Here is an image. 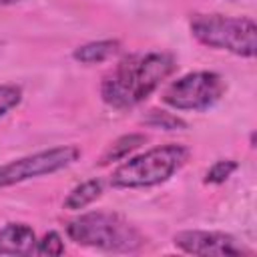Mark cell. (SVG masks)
<instances>
[{
	"label": "cell",
	"mask_w": 257,
	"mask_h": 257,
	"mask_svg": "<svg viewBox=\"0 0 257 257\" xmlns=\"http://www.w3.org/2000/svg\"><path fill=\"white\" fill-rule=\"evenodd\" d=\"M177 68L171 52L151 50L128 54L108 70L100 82L102 100L116 108L126 110L149 98Z\"/></svg>",
	"instance_id": "6da1fadb"
},
{
	"label": "cell",
	"mask_w": 257,
	"mask_h": 257,
	"mask_svg": "<svg viewBox=\"0 0 257 257\" xmlns=\"http://www.w3.org/2000/svg\"><path fill=\"white\" fill-rule=\"evenodd\" d=\"M66 235L76 245L114 253H135L145 243V237L135 225L110 211H88L70 219L66 223Z\"/></svg>",
	"instance_id": "7a4b0ae2"
},
{
	"label": "cell",
	"mask_w": 257,
	"mask_h": 257,
	"mask_svg": "<svg viewBox=\"0 0 257 257\" xmlns=\"http://www.w3.org/2000/svg\"><path fill=\"white\" fill-rule=\"evenodd\" d=\"M189 157V147L177 143L149 149L118 165L110 175V185L114 189H147L161 185L181 171Z\"/></svg>",
	"instance_id": "3957f363"
},
{
	"label": "cell",
	"mask_w": 257,
	"mask_h": 257,
	"mask_svg": "<svg viewBox=\"0 0 257 257\" xmlns=\"http://www.w3.org/2000/svg\"><path fill=\"white\" fill-rule=\"evenodd\" d=\"M193 38L213 50L253 58L257 50V26L249 16L193 14L189 20Z\"/></svg>",
	"instance_id": "277c9868"
},
{
	"label": "cell",
	"mask_w": 257,
	"mask_h": 257,
	"mask_svg": "<svg viewBox=\"0 0 257 257\" xmlns=\"http://www.w3.org/2000/svg\"><path fill=\"white\" fill-rule=\"evenodd\" d=\"M227 90V82L219 72L195 70L173 80L165 92L163 102L175 110L203 112L215 106Z\"/></svg>",
	"instance_id": "5b68a950"
},
{
	"label": "cell",
	"mask_w": 257,
	"mask_h": 257,
	"mask_svg": "<svg viewBox=\"0 0 257 257\" xmlns=\"http://www.w3.org/2000/svg\"><path fill=\"white\" fill-rule=\"evenodd\" d=\"M78 157H80L78 147L62 145V147L38 151V153L20 157L16 161H10L6 165H0V189L28 181V179L58 173V171L70 167Z\"/></svg>",
	"instance_id": "8992f818"
},
{
	"label": "cell",
	"mask_w": 257,
	"mask_h": 257,
	"mask_svg": "<svg viewBox=\"0 0 257 257\" xmlns=\"http://www.w3.org/2000/svg\"><path fill=\"white\" fill-rule=\"evenodd\" d=\"M173 243L177 249L189 255H201V257H239V255H251V249H247L237 237L223 233V231H201V229H187L179 231L173 237Z\"/></svg>",
	"instance_id": "52a82bcc"
},
{
	"label": "cell",
	"mask_w": 257,
	"mask_h": 257,
	"mask_svg": "<svg viewBox=\"0 0 257 257\" xmlns=\"http://www.w3.org/2000/svg\"><path fill=\"white\" fill-rule=\"evenodd\" d=\"M36 243V233L26 223H8L0 229V255H32Z\"/></svg>",
	"instance_id": "ba28073f"
},
{
	"label": "cell",
	"mask_w": 257,
	"mask_h": 257,
	"mask_svg": "<svg viewBox=\"0 0 257 257\" xmlns=\"http://www.w3.org/2000/svg\"><path fill=\"white\" fill-rule=\"evenodd\" d=\"M120 48V42L114 38H106V40H92L86 44H80L74 48L72 58L80 64H98L108 60L110 56H114Z\"/></svg>",
	"instance_id": "9c48e42d"
},
{
	"label": "cell",
	"mask_w": 257,
	"mask_h": 257,
	"mask_svg": "<svg viewBox=\"0 0 257 257\" xmlns=\"http://www.w3.org/2000/svg\"><path fill=\"white\" fill-rule=\"evenodd\" d=\"M147 143V137L143 133H128V135H122L118 137L116 141H112L106 151L102 153V157L98 159V165L100 167H106L110 163H116V161H124L133 151H137L141 145Z\"/></svg>",
	"instance_id": "30bf717a"
},
{
	"label": "cell",
	"mask_w": 257,
	"mask_h": 257,
	"mask_svg": "<svg viewBox=\"0 0 257 257\" xmlns=\"http://www.w3.org/2000/svg\"><path fill=\"white\" fill-rule=\"evenodd\" d=\"M102 195V181L100 179H88L80 185H76L64 199V207L68 211H80L94 203Z\"/></svg>",
	"instance_id": "8fae6325"
},
{
	"label": "cell",
	"mask_w": 257,
	"mask_h": 257,
	"mask_svg": "<svg viewBox=\"0 0 257 257\" xmlns=\"http://www.w3.org/2000/svg\"><path fill=\"white\" fill-rule=\"evenodd\" d=\"M143 122L151 128H163V131H181V128H187V122L173 114V112H167L163 108H151L145 116H143Z\"/></svg>",
	"instance_id": "7c38bea8"
},
{
	"label": "cell",
	"mask_w": 257,
	"mask_h": 257,
	"mask_svg": "<svg viewBox=\"0 0 257 257\" xmlns=\"http://www.w3.org/2000/svg\"><path fill=\"white\" fill-rule=\"evenodd\" d=\"M237 169H239L237 161H233V159H221V161H217V163L205 173V185H221V183H225Z\"/></svg>",
	"instance_id": "4fadbf2b"
},
{
	"label": "cell",
	"mask_w": 257,
	"mask_h": 257,
	"mask_svg": "<svg viewBox=\"0 0 257 257\" xmlns=\"http://www.w3.org/2000/svg\"><path fill=\"white\" fill-rule=\"evenodd\" d=\"M22 100V88L16 84H0V118L16 108Z\"/></svg>",
	"instance_id": "5bb4252c"
},
{
	"label": "cell",
	"mask_w": 257,
	"mask_h": 257,
	"mask_svg": "<svg viewBox=\"0 0 257 257\" xmlns=\"http://www.w3.org/2000/svg\"><path fill=\"white\" fill-rule=\"evenodd\" d=\"M36 255H62L64 253V241L56 231L44 233L42 239L36 243Z\"/></svg>",
	"instance_id": "9a60e30c"
},
{
	"label": "cell",
	"mask_w": 257,
	"mask_h": 257,
	"mask_svg": "<svg viewBox=\"0 0 257 257\" xmlns=\"http://www.w3.org/2000/svg\"><path fill=\"white\" fill-rule=\"evenodd\" d=\"M20 0H0V6H10V4H16Z\"/></svg>",
	"instance_id": "2e32d148"
}]
</instances>
